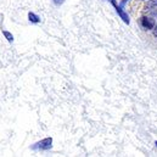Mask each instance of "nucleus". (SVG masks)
<instances>
[{
	"mask_svg": "<svg viewBox=\"0 0 157 157\" xmlns=\"http://www.w3.org/2000/svg\"><path fill=\"white\" fill-rule=\"evenodd\" d=\"M140 26H141L143 29L150 31V29H152V28L155 27V21H154V18H151V17H141V20H140Z\"/></svg>",
	"mask_w": 157,
	"mask_h": 157,
	"instance_id": "3",
	"label": "nucleus"
},
{
	"mask_svg": "<svg viewBox=\"0 0 157 157\" xmlns=\"http://www.w3.org/2000/svg\"><path fill=\"white\" fill-rule=\"evenodd\" d=\"M155 144H156V146H157V141H156V143H155Z\"/></svg>",
	"mask_w": 157,
	"mask_h": 157,
	"instance_id": "10",
	"label": "nucleus"
},
{
	"mask_svg": "<svg viewBox=\"0 0 157 157\" xmlns=\"http://www.w3.org/2000/svg\"><path fill=\"white\" fill-rule=\"evenodd\" d=\"M52 1H54V4L57 5V6H60V5H62V4L65 2V0H52Z\"/></svg>",
	"mask_w": 157,
	"mask_h": 157,
	"instance_id": "7",
	"label": "nucleus"
},
{
	"mask_svg": "<svg viewBox=\"0 0 157 157\" xmlns=\"http://www.w3.org/2000/svg\"><path fill=\"white\" fill-rule=\"evenodd\" d=\"M28 20H29L32 23H39L40 22L39 16L36 15V13H33V12H29V13H28Z\"/></svg>",
	"mask_w": 157,
	"mask_h": 157,
	"instance_id": "4",
	"label": "nucleus"
},
{
	"mask_svg": "<svg viewBox=\"0 0 157 157\" xmlns=\"http://www.w3.org/2000/svg\"><path fill=\"white\" fill-rule=\"evenodd\" d=\"M51 147H52V138H45L31 146L32 150H39V151H46L50 150Z\"/></svg>",
	"mask_w": 157,
	"mask_h": 157,
	"instance_id": "1",
	"label": "nucleus"
},
{
	"mask_svg": "<svg viewBox=\"0 0 157 157\" xmlns=\"http://www.w3.org/2000/svg\"><path fill=\"white\" fill-rule=\"evenodd\" d=\"M128 1H129V0H123V1L121 2V6H122V7H124V5H125V4L128 2Z\"/></svg>",
	"mask_w": 157,
	"mask_h": 157,
	"instance_id": "9",
	"label": "nucleus"
},
{
	"mask_svg": "<svg viewBox=\"0 0 157 157\" xmlns=\"http://www.w3.org/2000/svg\"><path fill=\"white\" fill-rule=\"evenodd\" d=\"M141 1H145V0H141Z\"/></svg>",
	"mask_w": 157,
	"mask_h": 157,
	"instance_id": "11",
	"label": "nucleus"
},
{
	"mask_svg": "<svg viewBox=\"0 0 157 157\" xmlns=\"http://www.w3.org/2000/svg\"><path fill=\"white\" fill-rule=\"evenodd\" d=\"M152 33H154L155 37H157V25H155V27L152 28Z\"/></svg>",
	"mask_w": 157,
	"mask_h": 157,
	"instance_id": "8",
	"label": "nucleus"
},
{
	"mask_svg": "<svg viewBox=\"0 0 157 157\" xmlns=\"http://www.w3.org/2000/svg\"><path fill=\"white\" fill-rule=\"evenodd\" d=\"M155 6H157V0H150L146 5V9L147 7H155Z\"/></svg>",
	"mask_w": 157,
	"mask_h": 157,
	"instance_id": "6",
	"label": "nucleus"
},
{
	"mask_svg": "<svg viewBox=\"0 0 157 157\" xmlns=\"http://www.w3.org/2000/svg\"><path fill=\"white\" fill-rule=\"evenodd\" d=\"M111 4H112V6L116 9V11H117V13H118V16L123 20V22L125 23V25H129L130 23V20H129V15L123 10V7L121 6V5H118L117 4V1L116 0H109Z\"/></svg>",
	"mask_w": 157,
	"mask_h": 157,
	"instance_id": "2",
	"label": "nucleus"
},
{
	"mask_svg": "<svg viewBox=\"0 0 157 157\" xmlns=\"http://www.w3.org/2000/svg\"><path fill=\"white\" fill-rule=\"evenodd\" d=\"M2 34H4V37L7 39V41H10V43H12V41H13V36H12L10 32L4 31V32H2Z\"/></svg>",
	"mask_w": 157,
	"mask_h": 157,
	"instance_id": "5",
	"label": "nucleus"
}]
</instances>
